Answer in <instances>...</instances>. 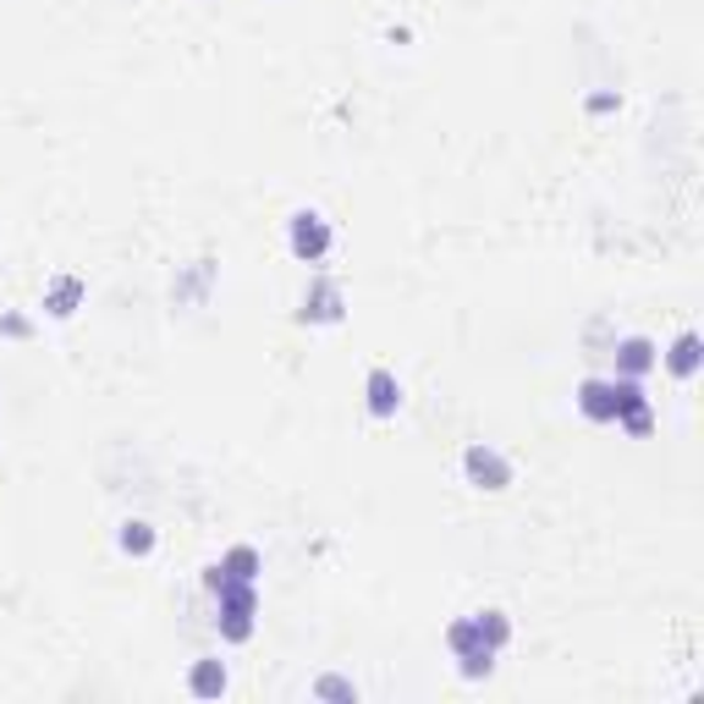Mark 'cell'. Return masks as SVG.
<instances>
[{
	"mask_svg": "<svg viewBox=\"0 0 704 704\" xmlns=\"http://www.w3.org/2000/svg\"><path fill=\"white\" fill-rule=\"evenodd\" d=\"M209 594H215V622H220V638L226 644H248L253 638V616H259V589L253 583H242V578H220L215 567H209Z\"/></svg>",
	"mask_w": 704,
	"mask_h": 704,
	"instance_id": "cell-1",
	"label": "cell"
},
{
	"mask_svg": "<svg viewBox=\"0 0 704 704\" xmlns=\"http://www.w3.org/2000/svg\"><path fill=\"white\" fill-rule=\"evenodd\" d=\"M446 644H452V655H457V671L463 677H490V666H496V644L479 633V622L474 616H463V622H452L446 627Z\"/></svg>",
	"mask_w": 704,
	"mask_h": 704,
	"instance_id": "cell-2",
	"label": "cell"
},
{
	"mask_svg": "<svg viewBox=\"0 0 704 704\" xmlns=\"http://www.w3.org/2000/svg\"><path fill=\"white\" fill-rule=\"evenodd\" d=\"M330 242H336V231H330V220H325L319 209H297V215L286 220V248H292V259L319 264V259L330 253Z\"/></svg>",
	"mask_w": 704,
	"mask_h": 704,
	"instance_id": "cell-3",
	"label": "cell"
},
{
	"mask_svg": "<svg viewBox=\"0 0 704 704\" xmlns=\"http://www.w3.org/2000/svg\"><path fill=\"white\" fill-rule=\"evenodd\" d=\"M463 474H468L474 490H507V485H512V463H507L496 446H485V441H474V446L463 452Z\"/></svg>",
	"mask_w": 704,
	"mask_h": 704,
	"instance_id": "cell-4",
	"label": "cell"
},
{
	"mask_svg": "<svg viewBox=\"0 0 704 704\" xmlns=\"http://www.w3.org/2000/svg\"><path fill=\"white\" fill-rule=\"evenodd\" d=\"M341 308H347V292H341L330 275H314V281H308V292H303L297 319H303V325H336V319H341Z\"/></svg>",
	"mask_w": 704,
	"mask_h": 704,
	"instance_id": "cell-5",
	"label": "cell"
},
{
	"mask_svg": "<svg viewBox=\"0 0 704 704\" xmlns=\"http://www.w3.org/2000/svg\"><path fill=\"white\" fill-rule=\"evenodd\" d=\"M655 364H660V352H655L649 336H627V341L616 347V375H622V381H644Z\"/></svg>",
	"mask_w": 704,
	"mask_h": 704,
	"instance_id": "cell-6",
	"label": "cell"
},
{
	"mask_svg": "<svg viewBox=\"0 0 704 704\" xmlns=\"http://www.w3.org/2000/svg\"><path fill=\"white\" fill-rule=\"evenodd\" d=\"M364 397H370V413H375V419H391V413L402 408V381H397L391 370H370Z\"/></svg>",
	"mask_w": 704,
	"mask_h": 704,
	"instance_id": "cell-7",
	"label": "cell"
},
{
	"mask_svg": "<svg viewBox=\"0 0 704 704\" xmlns=\"http://www.w3.org/2000/svg\"><path fill=\"white\" fill-rule=\"evenodd\" d=\"M578 413L594 419V424H611L616 419V381H583L578 386Z\"/></svg>",
	"mask_w": 704,
	"mask_h": 704,
	"instance_id": "cell-8",
	"label": "cell"
},
{
	"mask_svg": "<svg viewBox=\"0 0 704 704\" xmlns=\"http://www.w3.org/2000/svg\"><path fill=\"white\" fill-rule=\"evenodd\" d=\"M83 292H89V286H83L78 275H56V281L45 286V308H50L56 319H72L78 303H83Z\"/></svg>",
	"mask_w": 704,
	"mask_h": 704,
	"instance_id": "cell-9",
	"label": "cell"
},
{
	"mask_svg": "<svg viewBox=\"0 0 704 704\" xmlns=\"http://www.w3.org/2000/svg\"><path fill=\"white\" fill-rule=\"evenodd\" d=\"M188 693H193V699H220V693H226V666H220V660H193Z\"/></svg>",
	"mask_w": 704,
	"mask_h": 704,
	"instance_id": "cell-10",
	"label": "cell"
},
{
	"mask_svg": "<svg viewBox=\"0 0 704 704\" xmlns=\"http://www.w3.org/2000/svg\"><path fill=\"white\" fill-rule=\"evenodd\" d=\"M259 567H264V561H259V550H253V545H231V550L215 561V572H220V578H242V583H253V578H259Z\"/></svg>",
	"mask_w": 704,
	"mask_h": 704,
	"instance_id": "cell-11",
	"label": "cell"
},
{
	"mask_svg": "<svg viewBox=\"0 0 704 704\" xmlns=\"http://www.w3.org/2000/svg\"><path fill=\"white\" fill-rule=\"evenodd\" d=\"M666 370H671L677 381H693V375H699V336H693V330L677 336V347L666 352Z\"/></svg>",
	"mask_w": 704,
	"mask_h": 704,
	"instance_id": "cell-12",
	"label": "cell"
},
{
	"mask_svg": "<svg viewBox=\"0 0 704 704\" xmlns=\"http://www.w3.org/2000/svg\"><path fill=\"white\" fill-rule=\"evenodd\" d=\"M122 550H127V556H149V550H155V529H149L144 518H138V523H122Z\"/></svg>",
	"mask_w": 704,
	"mask_h": 704,
	"instance_id": "cell-13",
	"label": "cell"
},
{
	"mask_svg": "<svg viewBox=\"0 0 704 704\" xmlns=\"http://www.w3.org/2000/svg\"><path fill=\"white\" fill-rule=\"evenodd\" d=\"M314 699H359V688H352L347 677H319L314 682Z\"/></svg>",
	"mask_w": 704,
	"mask_h": 704,
	"instance_id": "cell-14",
	"label": "cell"
}]
</instances>
